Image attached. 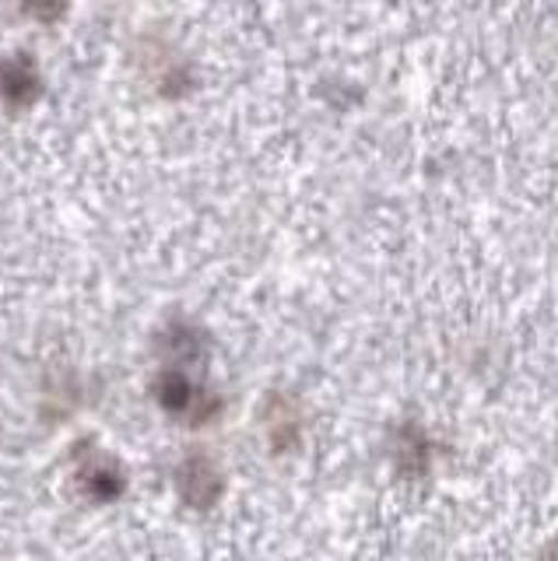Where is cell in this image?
Listing matches in <instances>:
<instances>
[{
  "instance_id": "7a4b0ae2",
  "label": "cell",
  "mask_w": 558,
  "mask_h": 561,
  "mask_svg": "<svg viewBox=\"0 0 558 561\" xmlns=\"http://www.w3.org/2000/svg\"><path fill=\"white\" fill-rule=\"evenodd\" d=\"M176 484H180V495L186 505L194 508H207L215 505L218 495H221V470L215 460H207V456H186L176 470Z\"/></svg>"
},
{
  "instance_id": "6da1fadb",
  "label": "cell",
  "mask_w": 558,
  "mask_h": 561,
  "mask_svg": "<svg viewBox=\"0 0 558 561\" xmlns=\"http://www.w3.org/2000/svg\"><path fill=\"white\" fill-rule=\"evenodd\" d=\"M43 95V75L29 53H14V57L0 60V99L14 110H25Z\"/></svg>"
},
{
  "instance_id": "3957f363",
  "label": "cell",
  "mask_w": 558,
  "mask_h": 561,
  "mask_svg": "<svg viewBox=\"0 0 558 561\" xmlns=\"http://www.w3.org/2000/svg\"><path fill=\"white\" fill-rule=\"evenodd\" d=\"M78 478H81V491L92 502H113L124 495V488H127L124 470H119L113 460H106V456H95V460L84 463L78 470Z\"/></svg>"
}]
</instances>
